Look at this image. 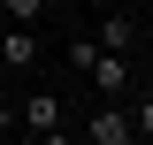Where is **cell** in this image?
Wrapping results in <instances>:
<instances>
[{"label": "cell", "instance_id": "1", "mask_svg": "<svg viewBox=\"0 0 153 145\" xmlns=\"http://www.w3.org/2000/svg\"><path fill=\"white\" fill-rule=\"evenodd\" d=\"M16 130L23 138H61V99L54 92H31V99L16 107Z\"/></svg>", "mask_w": 153, "mask_h": 145}, {"label": "cell", "instance_id": "2", "mask_svg": "<svg viewBox=\"0 0 153 145\" xmlns=\"http://www.w3.org/2000/svg\"><path fill=\"white\" fill-rule=\"evenodd\" d=\"M84 76H92L100 99H123V92H130V54H107V46H100V54L84 61Z\"/></svg>", "mask_w": 153, "mask_h": 145}, {"label": "cell", "instance_id": "3", "mask_svg": "<svg viewBox=\"0 0 153 145\" xmlns=\"http://www.w3.org/2000/svg\"><path fill=\"white\" fill-rule=\"evenodd\" d=\"M100 46H107V54H138V46H146V31H138V16H123V8H100Z\"/></svg>", "mask_w": 153, "mask_h": 145}, {"label": "cell", "instance_id": "4", "mask_svg": "<svg viewBox=\"0 0 153 145\" xmlns=\"http://www.w3.org/2000/svg\"><path fill=\"white\" fill-rule=\"evenodd\" d=\"M84 145H130V107H115V99H100V115L84 122Z\"/></svg>", "mask_w": 153, "mask_h": 145}, {"label": "cell", "instance_id": "5", "mask_svg": "<svg viewBox=\"0 0 153 145\" xmlns=\"http://www.w3.org/2000/svg\"><path fill=\"white\" fill-rule=\"evenodd\" d=\"M0 61H8V69H31L38 61V23H8V31H0Z\"/></svg>", "mask_w": 153, "mask_h": 145}, {"label": "cell", "instance_id": "6", "mask_svg": "<svg viewBox=\"0 0 153 145\" xmlns=\"http://www.w3.org/2000/svg\"><path fill=\"white\" fill-rule=\"evenodd\" d=\"M130 138H153V84L138 92V107H130Z\"/></svg>", "mask_w": 153, "mask_h": 145}, {"label": "cell", "instance_id": "7", "mask_svg": "<svg viewBox=\"0 0 153 145\" xmlns=\"http://www.w3.org/2000/svg\"><path fill=\"white\" fill-rule=\"evenodd\" d=\"M0 16H8V23H38V16H46V0H0Z\"/></svg>", "mask_w": 153, "mask_h": 145}, {"label": "cell", "instance_id": "8", "mask_svg": "<svg viewBox=\"0 0 153 145\" xmlns=\"http://www.w3.org/2000/svg\"><path fill=\"white\" fill-rule=\"evenodd\" d=\"M8 130H16V107H8V99H0V138H8Z\"/></svg>", "mask_w": 153, "mask_h": 145}, {"label": "cell", "instance_id": "9", "mask_svg": "<svg viewBox=\"0 0 153 145\" xmlns=\"http://www.w3.org/2000/svg\"><path fill=\"white\" fill-rule=\"evenodd\" d=\"M138 76H146V84H153V54H146V61H138Z\"/></svg>", "mask_w": 153, "mask_h": 145}, {"label": "cell", "instance_id": "10", "mask_svg": "<svg viewBox=\"0 0 153 145\" xmlns=\"http://www.w3.org/2000/svg\"><path fill=\"white\" fill-rule=\"evenodd\" d=\"M84 8H107V0H84Z\"/></svg>", "mask_w": 153, "mask_h": 145}]
</instances>
